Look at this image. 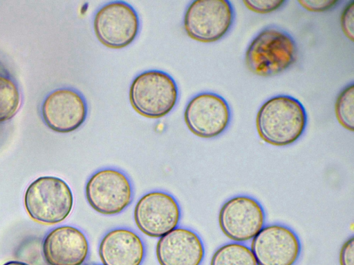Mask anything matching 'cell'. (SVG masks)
<instances>
[{"instance_id":"obj_14","label":"cell","mask_w":354,"mask_h":265,"mask_svg":"<svg viewBox=\"0 0 354 265\" xmlns=\"http://www.w3.org/2000/svg\"><path fill=\"white\" fill-rule=\"evenodd\" d=\"M156 254L160 265H201L205 247L196 232L176 227L159 238Z\"/></svg>"},{"instance_id":"obj_8","label":"cell","mask_w":354,"mask_h":265,"mask_svg":"<svg viewBox=\"0 0 354 265\" xmlns=\"http://www.w3.org/2000/svg\"><path fill=\"white\" fill-rule=\"evenodd\" d=\"M266 213L261 204L248 195H236L225 201L218 214L223 234L235 242L252 239L265 226Z\"/></svg>"},{"instance_id":"obj_20","label":"cell","mask_w":354,"mask_h":265,"mask_svg":"<svg viewBox=\"0 0 354 265\" xmlns=\"http://www.w3.org/2000/svg\"><path fill=\"white\" fill-rule=\"evenodd\" d=\"M354 1H351L344 8L341 17V26L344 35L353 41Z\"/></svg>"},{"instance_id":"obj_2","label":"cell","mask_w":354,"mask_h":265,"mask_svg":"<svg viewBox=\"0 0 354 265\" xmlns=\"http://www.w3.org/2000/svg\"><path fill=\"white\" fill-rule=\"evenodd\" d=\"M298 52L295 40L288 32L269 26L252 39L246 50L245 61L252 73L270 77L290 68L297 59Z\"/></svg>"},{"instance_id":"obj_5","label":"cell","mask_w":354,"mask_h":265,"mask_svg":"<svg viewBox=\"0 0 354 265\" xmlns=\"http://www.w3.org/2000/svg\"><path fill=\"white\" fill-rule=\"evenodd\" d=\"M235 11L228 0H196L187 6L183 18L189 37L201 42H214L232 28Z\"/></svg>"},{"instance_id":"obj_13","label":"cell","mask_w":354,"mask_h":265,"mask_svg":"<svg viewBox=\"0 0 354 265\" xmlns=\"http://www.w3.org/2000/svg\"><path fill=\"white\" fill-rule=\"evenodd\" d=\"M89 253L84 233L71 226L50 230L42 242V253L48 265H82Z\"/></svg>"},{"instance_id":"obj_17","label":"cell","mask_w":354,"mask_h":265,"mask_svg":"<svg viewBox=\"0 0 354 265\" xmlns=\"http://www.w3.org/2000/svg\"><path fill=\"white\" fill-rule=\"evenodd\" d=\"M210 265H258L247 245L241 242H230L218 247L214 253Z\"/></svg>"},{"instance_id":"obj_3","label":"cell","mask_w":354,"mask_h":265,"mask_svg":"<svg viewBox=\"0 0 354 265\" xmlns=\"http://www.w3.org/2000/svg\"><path fill=\"white\" fill-rule=\"evenodd\" d=\"M24 206L29 216L44 224H56L66 219L73 206V193L65 181L42 176L26 188Z\"/></svg>"},{"instance_id":"obj_9","label":"cell","mask_w":354,"mask_h":265,"mask_svg":"<svg viewBox=\"0 0 354 265\" xmlns=\"http://www.w3.org/2000/svg\"><path fill=\"white\" fill-rule=\"evenodd\" d=\"M232 117L227 101L212 92H200L186 105L184 119L189 130L202 138H214L228 127Z\"/></svg>"},{"instance_id":"obj_25","label":"cell","mask_w":354,"mask_h":265,"mask_svg":"<svg viewBox=\"0 0 354 265\" xmlns=\"http://www.w3.org/2000/svg\"><path fill=\"white\" fill-rule=\"evenodd\" d=\"M96 265H100V264H96Z\"/></svg>"},{"instance_id":"obj_23","label":"cell","mask_w":354,"mask_h":265,"mask_svg":"<svg viewBox=\"0 0 354 265\" xmlns=\"http://www.w3.org/2000/svg\"><path fill=\"white\" fill-rule=\"evenodd\" d=\"M3 265H29V264L27 263L23 262H20V261H10V262H8L3 264Z\"/></svg>"},{"instance_id":"obj_7","label":"cell","mask_w":354,"mask_h":265,"mask_svg":"<svg viewBox=\"0 0 354 265\" xmlns=\"http://www.w3.org/2000/svg\"><path fill=\"white\" fill-rule=\"evenodd\" d=\"M93 28L98 40L111 48H122L138 35L140 19L136 10L123 1H113L95 12Z\"/></svg>"},{"instance_id":"obj_12","label":"cell","mask_w":354,"mask_h":265,"mask_svg":"<svg viewBox=\"0 0 354 265\" xmlns=\"http://www.w3.org/2000/svg\"><path fill=\"white\" fill-rule=\"evenodd\" d=\"M258 265H294L301 254L298 235L281 224L264 226L253 237L250 248Z\"/></svg>"},{"instance_id":"obj_1","label":"cell","mask_w":354,"mask_h":265,"mask_svg":"<svg viewBox=\"0 0 354 265\" xmlns=\"http://www.w3.org/2000/svg\"><path fill=\"white\" fill-rule=\"evenodd\" d=\"M308 122L306 109L296 98L279 95L267 99L256 117L261 139L277 146L290 145L304 134Z\"/></svg>"},{"instance_id":"obj_19","label":"cell","mask_w":354,"mask_h":265,"mask_svg":"<svg viewBox=\"0 0 354 265\" xmlns=\"http://www.w3.org/2000/svg\"><path fill=\"white\" fill-rule=\"evenodd\" d=\"M243 3L249 10L261 14L272 12L282 7L286 1L283 0H244Z\"/></svg>"},{"instance_id":"obj_24","label":"cell","mask_w":354,"mask_h":265,"mask_svg":"<svg viewBox=\"0 0 354 265\" xmlns=\"http://www.w3.org/2000/svg\"><path fill=\"white\" fill-rule=\"evenodd\" d=\"M1 126H2V124H0V131H1Z\"/></svg>"},{"instance_id":"obj_15","label":"cell","mask_w":354,"mask_h":265,"mask_svg":"<svg viewBox=\"0 0 354 265\" xmlns=\"http://www.w3.org/2000/svg\"><path fill=\"white\" fill-rule=\"evenodd\" d=\"M99 256L103 265H141L145 247L134 231L117 228L108 231L102 238Z\"/></svg>"},{"instance_id":"obj_22","label":"cell","mask_w":354,"mask_h":265,"mask_svg":"<svg viewBox=\"0 0 354 265\" xmlns=\"http://www.w3.org/2000/svg\"><path fill=\"white\" fill-rule=\"evenodd\" d=\"M354 236H351L342 245L339 252L340 265H354Z\"/></svg>"},{"instance_id":"obj_6","label":"cell","mask_w":354,"mask_h":265,"mask_svg":"<svg viewBox=\"0 0 354 265\" xmlns=\"http://www.w3.org/2000/svg\"><path fill=\"white\" fill-rule=\"evenodd\" d=\"M86 200L91 208L104 215L122 212L133 199V188L128 177L115 168L95 172L85 186Z\"/></svg>"},{"instance_id":"obj_10","label":"cell","mask_w":354,"mask_h":265,"mask_svg":"<svg viewBox=\"0 0 354 265\" xmlns=\"http://www.w3.org/2000/svg\"><path fill=\"white\" fill-rule=\"evenodd\" d=\"M87 112L84 96L70 87L50 91L40 106L44 123L52 130L60 133L71 132L80 127L86 119Z\"/></svg>"},{"instance_id":"obj_18","label":"cell","mask_w":354,"mask_h":265,"mask_svg":"<svg viewBox=\"0 0 354 265\" xmlns=\"http://www.w3.org/2000/svg\"><path fill=\"white\" fill-rule=\"evenodd\" d=\"M354 84L346 86L339 93L335 105L336 117L339 123L346 129H354Z\"/></svg>"},{"instance_id":"obj_16","label":"cell","mask_w":354,"mask_h":265,"mask_svg":"<svg viewBox=\"0 0 354 265\" xmlns=\"http://www.w3.org/2000/svg\"><path fill=\"white\" fill-rule=\"evenodd\" d=\"M22 104V95L15 77L0 61V124L14 117Z\"/></svg>"},{"instance_id":"obj_11","label":"cell","mask_w":354,"mask_h":265,"mask_svg":"<svg viewBox=\"0 0 354 265\" xmlns=\"http://www.w3.org/2000/svg\"><path fill=\"white\" fill-rule=\"evenodd\" d=\"M180 208L170 194L155 190L142 196L134 208L138 229L151 237H160L176 228L180 219Z\"/></svg>"},{"instance_id":"obj_4","label":"cell","mask_w":354,"mask_h":265,"mask_svg":"<svg viewBox=\"0 0 354 265\" xmlns=\"http://www.w3.org/2000/svg\"><path fill=\"white\" fill-rule=\"evenodd\" d=\"M178 89L176 81L165 72L158 70L144 71L131 84L129 100L141 115L160 118L176 106Z\"/></svg>"},{"instance_id":"obj_21","label":"cell","mask_w":354,"mask_h":265,"mask_svg":"<svg viewBox=\"0 0 354 265\" xmlns=\"http://www.w3.org/2000/svg\"><path fill=\"white\" fill-rule=\"evenodd\" d=\"M301 7L310 12H324L330 10L340 3L336 0H302L297 1Z\"/></svg>"}]
</instances>
